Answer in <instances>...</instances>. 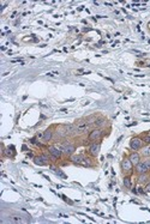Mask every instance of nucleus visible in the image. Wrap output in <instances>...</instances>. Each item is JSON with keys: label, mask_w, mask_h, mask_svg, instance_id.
<instances>
[{"label": "nucleus", "mask_w": 150, "mask_h": 224, "mask_svg": "<svg viewBox=\"0 0 150 224\" xmlns=\"http://www.w3.org/2000/svg\"><path fill=\"white\" fill-rule=\"evenodd\" d=\"M55 146L56 147H59V149L62 151V153L67 155V156L72 155V153L76 151V146L73 144H71V143H65L62 146H58V145H55Z\"/></svg>", "instance_id": "obj_1"}, {"label": "nucleus", "mask_w": 150, "mask_h": 224, "mask_svg": "<svg viewBox=\"0 0 150 224\" xmlns=\"http://www.w3.org/2000/svg\"><path fill=\"white\" fill-rule=\"evenodd\" d=\"M121 170L124 171V173H126V174H130L132 171V169H133V164L132 162L130 161V158L129 157H125L123 161H121Z\"/></svg>", "instance_id": "obj_2"}, {"label": "nucleus", "mask_w": 150, "mask_h": 224, "mask_svg": "<svg viewBox=\"0 0 150 224\" xmlns=\"http://www.w3.org/2000/svg\"><path fill=\"white\" fill-rule=\"evenodd\" d=\"M142 145H143V140L139 137L132 138L131 142H130V147H131L133 151H138L139 149H142Z\"/></svg>", "instance_id": "obj_3"}, {"label": "nucleus", "mask_w": 150, "mask_h": 224, "mask_svg": "<svg viewBox=\"0 0 150 224\" xmlns=\"http://www.w3.org/2000/svg\"><path fill=\"white\" fill-rule=\"evenodd\" d=\"M103 136V131L101 128H95L89 133V140H98Z\"/></svg>", "instance_id": "obj_4"}, {"label": "nucleus", "mask_w": 150, "mask_h": 224, "mask_svg": "<svg viewBox=\"0 0 150 224\" xmlns=\"http://www.w3.org/2000/svg\"><path fill=\"white\" fill-rule=\"evenodd\" d=\"M48 152H49V155H51L54 160H58V158H60V157L62 156V151H61L59 147H56L55 145H54V146H49V147H48Z\"/></svg>", "instance_id": "obj_5"}, {"label": "nucleus", "mask_w": 150, "mask_h": 224, "mask_svg": "<svg viewBox=\"0 0 150 224\" xmlns=\"http://www.w3.org/2000/svg\"><path fill=\"white\" fill-rule=\"evenodd\" d=\"M48 161H49V158L46 155H41V156L34 157V163L36 165H46V164H48Z\"/></svg>", "instance_id": "obj_6"}, {"label": "nucleus", "mask_w": 150, "mask_h": 224, "mask_svg": "<svg viewBox=\"0 0 150 224\" xmlns=\"http://www.w3.org/2000/svg\"><path fill=\"white\" fill-rule=\"evenodd\" d=\"M148 171H149V168L147 167V164L144 163V161H143V162L141 161V162L136 165V173H137L138 175H139V174H145V173H148Z\"/></svg>", "instance_id": "obj_7"}, {"label": "nucleus", "mask_w": 150, "mask_h": 224, "mask_svg": "<svg viewBox=\"0 0 150 224\" xmlns=\"http://www.w3.org/2000/svg\"><path fill=\"white\" fill-rule=\"evenodd\" d=\"M100 143H94V144H91L90 145V147H89V153L93 156V157H96L97 155H98V152H100Z\"/></svg>", "instance_id": "obj_8"}, {"label": "nucleus", "mask_w": 150, "mask_h": 224, "mask_svg": "<svg viewBox=\"0 0 150 224\" xmlns=\"http://www.w3.org/2000/svg\"><path fill=\"white\" fill-rule=\"evenodd\" d=\"M129 158H130V161L132 162V164L136 167L138 163L141 162V155L138 153V152H132V153H130V156H129Z\"/></svg>", "instance_id": "obj_9"}, {"label": "nucleus", "mask_w": 150, "mask_h": 224, "mask_svg": "<svg viewBox=\"0 0 150 224\" xmlns=\"http://www.w3.org/2000/svg\"><path fill=\"white\" fill-rule=\"evenodd\" d=\"M56 136H58V137H60V138H65V137H67V136H69V134H67V132H66L65 126H60V127H58V129H56Z\"/></svg>", "instance_id": "obj_10"}, {"label": "nucleus", "mask_w": 150, "mask_h": 224, "mask_svg": "<svg viewBox=\"0 0 150 224\" xmlns=\"http://www.w3.org/2000/svg\"><path fill=\"white\" fill-rule=\"evenodd\" d=\"M84 158H85V157H84L83 155H72V156H71V162L76 163V164H80V163L83 162Z\"/></svg>", "instance_id": "obj_11"}, {"label": "nucleus", "mask_w": 150, "mask_h": 224, "mask_svg": "<svg viewBox=\"0 0 150 224\" xmlns=\"http://www.w3.org/2000/svg\"><path fill=\"white\" fill-rule=\"evenodd\" d=\"M52 138H53V131H52L51 128L46 129V131L43 132V140H45V142H49Z\"/></svg>", "instance_id": "obj_12"}, {"label": "nucleus", "mask_w": 150, "mask_h": 224, "mask_svg": "<svg viewBox=\"0 0 150 224\" xmlns=\"http://www.w3.org/2000/svg\"><path fill=\"white\" fill-rule=\"evenodd\" d=\"M9 218H10V222H12V223H23L24 222L23 218L18 215H11Z\"/></svg>", "instance_id": "obj_13"}, {"label": "nucleus", "mask_w": 150, "mask_h": 224, "mask_svg": "<svg viewBox=\"0 0 150 224\" xmlns=\"http://www.w3.org/2000/svg\"><path fill=\"white\" fill-rule=\"evenodd\" d=\"M105 123H106V120H105L103 118H97V119H96V121L94 122V126L96 127V128H101Z\"/></svg>", "instance_id": "obj_14"}, {"label": "nucleus", "mask_w": 150, "mask_h": 224, "mask_svg": "<svg viewBox=\"0 0 150 224\" xmlns=\"http://www.w3.org/2000/svg\"><path fill=\"white\" fill-rule=\"evenodd\" d=\"M13 150H15V147H13V146L7 147V149H5V150H4V155H6L7 157H13V156H15Z\"/></svg>", "instance_id": "obj_15"}, {"label": "nucleus", "mask_w": 150, "mask_h": 224, "mask_svg": "<svg viewBox=\"0 0 150 224\" xmlns=\"http://www.w3.org/2000/svg\"><path fill=\"white\" fill-rule=\"evenodd\" d=\"M148 173H145V174H139V176H138V182L139 183H147L148 181V175H147Z\"/></svg>", "instance_id": "obj_16"}, {"label": "nucleus", "mask_w": 150, "mask_h": 224, "mask_svg": "<svg viewBox=\"0 0 150 224\" xmlns=\"http://www.w3.org/2000/svg\"><path fill=\"white\" fill-rule=\"evenodd\" d=\"M124 186L127 188V189H130L132 187V183H131V179H130V176H125L124 177Z\"/></svg>", "instance_id": "obj_17"}, {"label": "nucleus", "mask_w": 150, "mask_h": 224, "mask_svg": "<svg viewBox=\"0 0 150 224\" xmlns=\"http://www.w3.org/2000/svg\"><path fill=\"white\" fill-rule=\"evenodd\" d=\"M142 155H143L144 157H150V144L149 145H147L145 147H143V150H142Z\"/></svg>", "instance_id": "obj_18"}, {"label": "nucleus", "mask_w": 150, "mask_h": 224, "mask_svg": "<svg viewBox=\"0 0 150 224\" xmlns=\"http://www.w3.org/2000/svg\"><path fill=\"white\" fill-rule=\"evenodd\" d=\"M80 165H84V167H90V165H91V162H90V160H89V158H84V160H83V162L80 163Z\"/></svg>", "instance_id": "obj_19"}, {"label": "nucleus", "mask_w": 150, "mask_h": 224, "mask_svg": "<svg viewBox=\"0 0 150 224\" xmlns=\"http://www.w3.org/2000/svg\"><path fill=\"white\" fill-rule=\"evenodd\" d=\"M142 140H143V143H145L147 145H149V144H150V134H149V136H145V137H144Z\"/></svg>", "instance_id": "obj_20"}, {"label": "nucleus", "mask_w": 150, "mask_h": 224, "mask_svg": "<svg viewBox=\"0 0 150 224\" xmlns=\"http://www.w3.org/2000/svg\"><path fill=\"white\" fill-rule=\"evenodd\" d=\"M137 192H138V193H141V194H144V193H147V192H145V189H143V188H142V187H139V188H138V191H137Z\"/></svg>", "instance_id": "obj_21"}, {"label": "nucleus", "mask_w": 150, "mask_h": 224, "mask_svg": "<svg viewBox=\"0 0 150 224\" xmlns=\"http://www.w3.org/2000/svg\"><path fill=\"white\" fill-rule=\"evenodd\" d=\"M144 163H145V164H147V167H148V168H149V170H150V158H147V160H145V161H144Z\"/></svg>", "instance_id": "obj_22"}, {"label": "nucleus", "mask_w": 150, "mask_h": 224, "mask_svg": "<svg viewBox=\"0 0 150 224\" xmlns=\"http://www.w3.org/2000/svg\"><path fill=\"white\" fill-rule=\"evenodd\" d=\"M36 138H42V139H43V133H41V132H38V134H36Z\"/></svg>", "instance_id": "obj_23"}, {"label": "nucleus", "mask_w": 150, "mask_h": 224, "mask_svg": "<svg viewBox=\"0 0 150 224\" xmlns=\"http://www.w3.org/2000/svg\"><path fill=\"white\" fill-rule=\"evenodd\" d=\"M144 189H145V192H150V183H148V184L145 186V188H144Z\"/></svg>", "instance_id": "obj_24"}]
</instances>
